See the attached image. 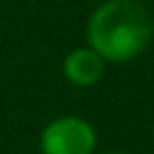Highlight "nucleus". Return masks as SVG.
Listing matches in <instances>:
<instances>
[{"label":"nucleus","mask_w":154,"mask_h":154,"mask_svg":"<svg viewBox=\"0 0 154 154\" xmlns=\"http://www.w3.org/2000/svg\"><path fill=\"white\" fill-rule=\"evenodd\" d=\"M104 59L91 48H77L63 61V75L75 86H91L102 77Z\"/></svg>","instance_id":"7ed1b4c3"},{"label":"nucleus","mask_w":154,"mask_h":154,"mask_svg":"<svg viewBox=\"0 0 154 154\" xmlns=\"http://www.w3.org/2000/svg\"><path fill=\"white\" fill-rule=\"evenodd\" d=\"M111 154H120V152H111Z\"/></svg>","instance_id":"20e7f679"},{"label":"nucleus","mask_w":154,"mask_h":154,"mask_svg":"<svg viewBox=\"0 0 154 154\" xmlns=\"http://www.w3.org/2000/svg\"><path fill=\"white\" fill-rule=\"evenodd\" d=\"M41 149L43 154H93L95 131L82 118H57L41 134Z\"/></svg>","instance_id":"f03ea898"},{"label":"nucleus","mask_w":154,"mask_h":154,"mask_svg":"<svg viewBox=\"0 0 154 154\" xmlns=\"http://www.w3.org/2000/svg\"><path fill=\"white\" fill-rule=\"evenodd\" d=\"M154 25L138 0H106L86 23L88 48L104 61H129L152 41Z\"/></svg>","instance_id":"f257e3e1"}]
</instances>
